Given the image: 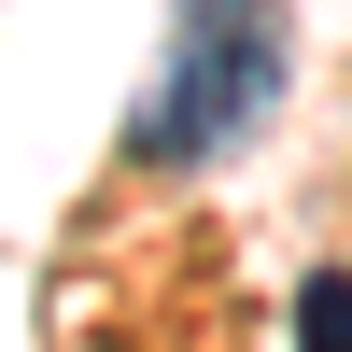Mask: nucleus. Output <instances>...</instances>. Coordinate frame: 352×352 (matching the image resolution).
<instances>
[{
	"mask_svg": "<svg viewBox=\"0 0 352 352\" xmlns=\"http://www.w3.org/2000/svg\"><path fill=\"white\" fill-rule=\"evenodd\" d=\"M282 85H296V14L282 0H184L169 56L127 99V155L141 169H212L282 113Z\"/></svg>",
	"mask_w": 352,
	"mask_h": 352,
	"instance_id": "obj_1",
	"label": "nucleus"
},
{
	"mask_svg": "<svg viewBox=\"0 0 352 352\" xmlns=\"http://www.w3.org/2000/svg\"><path fill=\"white\" fill-rule=\"evenodd\" d=\"M296 352H352V268H310L296 282Z\"/></svg>",
	"mask_w": 352,
	"mask_h": 352,
	"instance_id": "obj_2",
	"label": "nucleus"
}]
</instances>
